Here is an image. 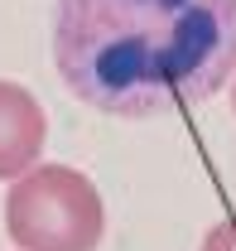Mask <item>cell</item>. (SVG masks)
<instances>
[{
	"label": "cell",
	"instance_id": "1",
	"mask_svg": "<svg viewBox=\"0 0 236 251\" xmlns=\"http://www.w3.org/2000/svg\"><path fill=\"white\" fill-rule=\"evenodd\" d=\"M53 68L106 116L198 106L236 77V0H58Z\"/></svg>",
	"mask_w": 236,
	"mask_h": 251
},
{
	"label": "cell",
	"instance_id": "2",
	"mask_svg": "<svg viewBox=\"0 0 236 251\" xmlns=\"http://www.w3.org/2000/svg\"><path fill=\"white\" fill-rule=\"evenodd\" d=\"M5 232L20 251H96L106 232L101 193L72 164H34L10 179Z\"/></svg>",
	"mask_w": 236,
	"mask_h": 251
},
{
	"label": "cell",
	"instance_id": "3",
	"mask_svg": "<svg viewBox=\"0 0 236 251\" xmlns=\"http://www.w3.org/2000/svg\"><path fill=\"white\" fill-rule=\"evenodd\" d=\"M48 140V116L29 87L0 82V179L29 174Z\"/></svg>",
	"mask_w": 236,
	"mask_h": 251
},
{
	"label": "cell",
	"instance_id": "4",
	"mask_svg": "<svg viewBox=\"0 0 236 251\" xmlns=\"http://www.w3.org/2000/svg\"><path fill=\"white\" fill-rule=\"evenodd\" d=\"M203 251H236V218L217 222V227L203 237Z\"/></svg>",
	"mask_w": 236,
	"mask_h": 251
},
{
	"label": "cell",
	"instance_id": "5",
	"mask_svg": "<svg viewBox=\"0 0 236 251\" xmlns=\"http://www.w3.org/2000/svg\"><path fill=\"white\" fill-rule=\"evenodd\" d=\"M232 106H236V87H232Z\"/></svg>",
	"mask_w": 236,
	"mask_h": 251
}]
</instances>
